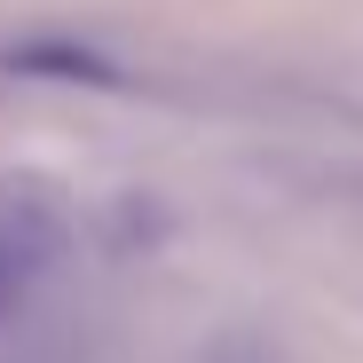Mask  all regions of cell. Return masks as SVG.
<instances>
[{
  "mask_svg": "<svg viewBox=\"0 0 363 363\" xmlns=\"http://www.w3.org/2000/svg\"><path fill=\"white\" fill-rule=\"evenodd\" d=\"M206 363H269V347H261V340H221Z\"/></svg>",
  "mask_w": 363,
  "mask_h": 363,
  "instance_id": "3957f363",
  "label": "cell"
},
{
  "mask_svg": "<svg viewBox=\"0 0 363 363\" xmlns=\"http://www.w3.org/2000/svg\"><path fill=\"white\" fill-rule=\"evenodd\" d=\"M48 253H55V221L32 213V206L9 190V198H0V316L24 300V284L48 269Z\"/></svg>",
  "mask_w": 363,
  "mask_h": 363,
  "instance_id": "6da1fadb",
  "label": "cell"
},
{
  "mask_svg": "<svg viewBox=\"0 0 363 363\" xmlns=\"http://www.w3.org/2000/svg\"><path fill=\"white\" fill-rule=\"evenodd\" d=\"M0 64H16V72H48V79H87V87H111V64L103 55H87L79 40H24V48H0Z\"/></svg>",
  "mask_w": 363,
  "mask_h": 363,
  "instance_id": "7a4b0ae2",
  "label": "cell"
}]
</instances>
